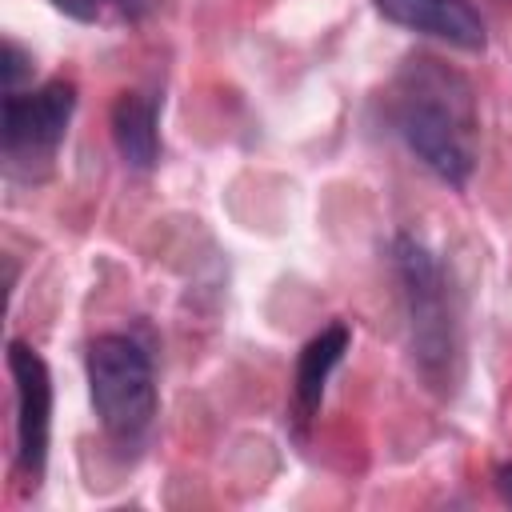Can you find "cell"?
<instances>
[{
	"label": "cell",
	"instance_id": "1",
	"mask_svg": "<svg viewBox=\"0 0 512 512\" xmlns=\"http://www.w3.org/2000/svg\"><path fill=\"white\" fill-rule=\"evenodd\" d=\"M392 120L408 152L444 184L464 188L476 168V96L464 72L436 56H408L392 84Z\"/></svg>",
	"mask_w": 512,
	"mask_h": 512
},
{
	"label": "cell",
	"instance_id": "2",
	"mask_svg": "<svg viewBox=\"0 0 512 512\" xmlns=\"http://www.w3.org/2000/svg\"><path fill=\"white\" fill-rule=\"evenodd\" d=\"M392 256H396V276L408 308L412 360L428 380V388L452 392L460 376V316H456L448 272L416 236H396Z\"/></svg>",
	"mask_w": 512,
	"mask_h": 512
},
{
	"label": "cell",
	"instance_id": "3",
	"mask_svg": "<svg viewBox=\"0 0 512 512\" xmlns=\"http://www.w3.org/2000/svg\"><path fill=\"white\" fill-rule=\"evenodd\" d=\"M88 392L108 440L136 448L156 416L152 356L124 332L96 336L88 344Z\"/></svg>",
	"mask_w": 512,
	"mask_h": 512
},
{
	"label": "cell",
	"instance_id": "4",
	"mask_svg": "<svg viewBox=\"0 0 512 512\" xmlns=\"http://www.w3.org/2000/svg\"><path fill=\"white\" fill-rule=\"evenodd\" d=\"M76 108V88L68 80H48L32 92H4V112H0V140H4V160L12 168H32V160H52L68 120Z\"/></svg>",
	"mask_w": 512,
	"mask_h": 512
},
{
	"label": "cell",
	"instance_id": "5",
	"mask_svg": "<svg viewBox=\"0 0 512 512\" xmlns=\"http://www.w3.org/2000/svg\"><path fill=\"white\" fill-rule=\"evenodd\" d=\"M8 372L16 384V464L24 476L36 480L44 472V456H48L52 376H48L44 356L24 340L8 344Z\"/></svg>",
	"mask_w": 512,
	"mask_h": 512
},
{
	"label": "cell",
	"instance_id": "6",
	"mask_svg": "<svg viewBox=\"0 0 512 512\" xmlns=\"http://www.w3.org/2000/svg\"><path fill=\"white\" fill-rule=\"evenodd\" d=\"M376 12L408 32H424L436 36L452 48L464 52H480L488 44L484 32V16L468 4V0H372Z\"/></svg>",
	"mask_w": 512,
	"mask_h": 512
},
{
	"label": "cell",
	"instance_id": "7",
	"mask_svg": "<svg viewBox=\"0 0 512 512\" xmlns=\"http://www.w3.org/2000/svg\"><path fill=\"white\" fill-rule=\"evenodd\" d=\"M352 344V328L344 320H332L328 328H320L296 356V376H292V416L296 424H308L320 408V396H324V384L332 376V368L344 360Z\"/></svg>",
	"mask_w": 512,
	"mask_h": 512
},
{
	"label": "cell",
	"instance_id": "8",
	"mask_svg": "<svg viewBox=\"0 0 512 512\" xmlns=\"http://www.w3.org/2000/svg\"><path fill=\"white\" fill-rule=\"evenodd\" d=\"M112 140L128 168H156L160 160V128H156V104L140 92H120L112 104Z\"/></svg>",
	"mask_w": 512,
	"mask_h": 512
},
{
	"label": "cell",
	"instance_id": "9",
	"mask_svg": "<svg viewBox=\"0 0 512 512\" xmlns=\"http://www.w3.org/2000/svg\"><path fill=\"white\" fill-rule=\"evenodd\" d=\"M112 4H116V0H52V8H56V12H64V16L80 20V24L100 20V16H104Z\"/></svg>",
	"mask_w": 512,
	"mask_h": 512
},
{
	"label": "cell",
	"instance_id": "10",
	"mask_svg": "<svg viewBox=\"0 0 512 512\" xmlns=\"http://www.w3.org/2000/svg\"><path fill=\"white\" fill-rule=\"evenodd\" d=\"M24 72H28V60H24V52L8 40V44H4V92H16Z\"/></svg>",
	"mask_w": 512,
	"mask_h": 512
},
{
	"label": "cell",
	"instance_id": "11",
	"mask_svg": "<svg viewBox=\"0 0 512 512\" xmlns=\"http://www.w3.org/2000/svg\"><path fill=\"white\" fill-rule=\"evenodd\" d=\"M492 484H496L500 500H504V504H512V460L496 464V472H492Z\"/></svg>",
	"mask_w": 512,
	"mask_h": 512
}]
</instances>
